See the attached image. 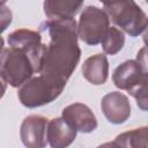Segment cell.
Listing matches in <instances>:
<instances>
[{
	"label": "cell",
	"mask_w": 148,
	"mask_h": 148,
	"mask_svg": "<svg viewBox=\"0 0 148 148\" xmlns=\"http://www.w3.org/2000/svg\"><path fill=\"white\" fill-rule=\"evenodd\" d=\"M40 30L47 32L50 42L45 47L39 74L66 84L81 57L76 22L74 18L46 20L40 24Z\"/></svg>",
	"instance_id": "cell-1"
},
{
	"label": "cell",
	"mask_w": 148,
	"mask_h": 148,
	"mask_svg": "<svg viewBox=\"0 0 148 148\" xmlns=\"http://www.w3.org/2000/svg\"><path fill=\"white\" fill-rule=\"evenodd\" d=\"M46 44L35 47H7L0 53V73L5 81L17 88L40 73Z\"/></svg>",
	"instance_id": "cell-2"
},
{
	"label": "cell",
	"mask_w": 148,
	"mask_h": 148,
	"mask_svg": "<svg viewBox=\"0 0 148 148\" xmlns=\"http://www.w3.org/2000/svg\"><path fill=\"white\" fill-rule=\"evenodd\" d=\"M114 86L120 90H127L143 111L147 110V61L146 47L138 53L136 60H126L120 64L112 74Z\"/></svg>",
	"instance_id": "cell-3"
},
{
	"label": "cell",
	"mask_w": 148,
	"mask_h": 148,
	"mask_svg": "<svg viewBox=\"0 0 148 148\" xmlns=\"http://www.w3.org/2000/svg\"><path fill=\"white\" fill-rule=\"evenodd\" d=\"M103 6L109 18L130 36L136 37L146 31L147 15L134 1H110L104 2Z\"/></svg>",
	"instance_id": "cell-4"
},
{
	"label": "cell",
	"mask_w": 148,
	"mask_h": 148,
	"mask_svg": "<svg viewBox=\"0 0 148 148\" xmlns=\"http://www.w3.org/2000/svg\"><path fill=\"white\" fill-rule=\"evenodd\" d=\"M66 84L39 74L36 77H31L20 87L17 97L22 105L34 109L57 99L62 92Z\"/></svg>",
	"instance_id": "cell-5"
},
{
	"label": "cell",
	"mask_w": 148,
	"mask_h": 148,
	"mask_svg": "<svg viewBox=\"0 0 148 148\" xmlns=\"http://www.w3.org/2000/svg\"><path fill=\"white\" fill-rule=\"evenodd\" d=\"M109 27L110 18L104 9L96 6H87L82 10L76 25L77 37L87 45H97Z\"/></svg>",
	"instance_id": "cell-6"
},
{
	"label": "cell",
	"mask_w": 148,
	"mask_h": 148,
	"mask_svg": "<svg viewBox=\"0 0 148 148\" xmlns=\"http://www.w3.org/2000/svg\"><path fill=\"white\" fill-rule=\"evenodd\" d=\"M47 123L49 120L38 114L24 118L20 128V138L27 148H45L47 145Z\"/></svg>",
	"instance_id": "cell-7"
},
{
	"label": "cell",
	"mask_w": 148,
	"mask_h": 148,
	"mask_svg": "<svg viewBox=\"0 0 148 148\" xmlns=\"http://www.w3.org/2000/svg\"><path fill=\"white\" fill-rule=\"evenodd\" d=\"M101 109L105 118L114 125L125 123L131 116L130 101L120 91L108 92L101 101Z\"/></svg>",
	"instance_id": "cell-8"
},
{
	"label": "cell",
	"mask_w": 148,
	"mask_h": 148,
	"mask_svg": "<svg viewBox=\"0 0 148 148\" xmlns=\"http://www.w3.org/2000/svg\"><path fill=\"white\" fill-rule=\"evenodd\" d=\"M61 118L67 121L76 132L91 133L97 128V119L90 108L83 103L67 105L61 113Z\"/></svg>",
	"instance_id": "cell-9"
},
{
	"label": "cell",
	"mask_w": 148,
	"mask_h": 148,
	"mask_svg": "<svg viewBox=\"0 0 148 148\" xmlns=\"http://www.w3.org/2000/svg\"><path fill=\"white\" fill-rule=\"evenodd\" d=\"M76 130L61 117L53 118L47 123V142L51 148H67L76 139Z\"/></svg>",
	"instance_id": "cell-10"
},
{
	"label": "cell",
	"mask_w": 148,
	"mask_h": 148,
	"mask_svg": "<svg viewBox=\"0 0 148 148\" xmlns=\"http://www.w3.org/2000/svg\"><path fill=\"white\" fill-rule=\"evenodd\" d=\"M82 74L84 79L95 84H104L109 76V61L105 54L97 53L84 60L82 65Z\"/></svg>",
	"instance_id": "cell-11"
},
{
	"label": "cell",
	"mask_w": 148,
	"mask_h": 148,
	"mask_svg": "<svg viewBox=\"0 0 148 148\" xmlns=\"http://www.w3.org/2000/svg\"><path fill=\"white\" fill-rule=\"evenodd\" d=\"M43 7L47 20H66L74 18L83 7V2L73 0H46Z\"/></svg>",
	"instance_id": "cell-12"
},
{
	"label": "cell",
	"mask_w": 148,
	"mask_h": 148,
	"mask_svg": "<svg viewBox=\"0 0 148 148\" xmlns=\"http://www.w3.org/2000/svg\"><path fill=\"white\" fill-rule=\"evenodd\" d=\"M147 126L124 132L116 138V142L120 148H148Z\"/></svg>",
	"instance_id": "cell-13"
},
{
	"label": "cell",
	"mask_w": 148,
	"mask_h": 148,
	"mask_svg": "<svg viewBox=\"0 0 148 148\" xmlns=\"http://www.w3.org/2000/svg\"><path fill=\"white\" fill-rule=\"evenodd\" d=\"M8 44L12 47H32L42 44V35L30 29H18L9 34Z\"/></svg>",
	"instance_id": "cell-14"
},
{
	"label": "cell",
	"mask_w": 148,
	"mask_h": 148,
	"mask_svg": "<svg viewBox=\"0 0 148 148\" xmlns=\"http://www.w3.org/2000/svg\"><path fill=\"white\" fill-rule=\"evenodd\" d=\"M102 47L104 53L113 56L120 52L125 45V35L116 27H109L105 31L102 40Z\"/></svg>",
	"instance_id": "cell-15"
},
{
	"label": "cell",
	"mask_w": 148,
	"mask_h": 148,
	"mask_svg": "<svg viewBox=\"0 0 148 148\" xmlns=\"http://www.w3.org/2000/svg\"><path fill=\"white\" fill-rule=\"evenodd\" d=\"M13 20V14L5 1H0V35L9 27Z\"/></svg>",
	"instance_id": "cell-16"
},
{
	"label": "cell",
	"mask_w": 148,
	"mask_h": 148,
	"mask_svg": "<svg viewBox=\"0 0 148 148\" xmlns=\"http://www.w3.org/2000/svg\"><path fill=\"white\" fill-rule=\"evenodd\" d=\"M6 89H7V82L5 81L3 76H2L1 73H0V98H2V96L5 95Z\"/></svg>",
	"instance_id": "cell-17"
},
{
	"label": "cell",
	"mask_w": 148,
	"mask_h": 148,
	"mask_svg": "<svg viewBox=\"0 0 148 148\" xmlns=\"http://www.w3.org/2000/svg\"><path fill=\"white\" fill-rule=\"evenodd\" d=\"M97 148H120V147L116 141H111V142H105V143L98 146Z\"/></svg>",
	"instance_id": "cell-18"
},
{
	"label": "cell",
	"mask_w": 148,
	"mask_h": 148,
	"mask_svg": "<svg viewBox=\"0 0 148 148\" xmlns=\"http://www.w3.org/2000/svg\"><path fill=\"white\" fill-rule=\"evenodd\" d=\"M3 44H5V42H3V38L0 36V53L3 51Z\"/></svg>",
	"instance_id": "cell-19"
}]
</instances>
